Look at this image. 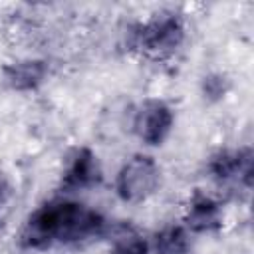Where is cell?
<instances>
[{"mask_svg":"<svg viewBox=\"0 0 254 254\" xmlns=\"http://www.w3.org/2000/svg\"><path fill=\"white\" fill-rule=\"evenodd\" d=\"M103 228V216L79 202H50L28 218L22 230V244L28 248H44L52 242H77L101 234Z\"/></svg>","mask_w":254,"mask_h":254,"instance_id":"obj_1","label":"cell"},{"mask_svg":"<svg viewBox=\"0 0 254 254\" xmlns=\"http://www.w3.org/2000/svg\"><path fill=\"white\" fill-rule=\"evenodd\" d=\"M183 38L185 26L177 14L155 16L153 20L137 24L131 30V44L155 58L171 56L183 44Z\"/></svg>","mask_w":254,"mask_h":254,"instance_id":"obj_2","label":"cell"},{"mask_svg":"<svg viewBox=\"0 0 254 254\" xmlns=\"http://www.w3.org/2000/svg\"><path fill=\"white\" fill-rule=\"evenodd\" d=\"M159 181V165L147 155H135L119 169L115 190L123 202H141L157 190Z\"/></svg>","mask_w":254,"mask_h":254,"instance_id":"obj_3","label":"cell"},{"mask_svg":"<svg viewBox=\"0 0 254 254\" xmlns=\"http://www.w3.org/2000/svg\"><path fill=\"white\" fill-rule=\"evenodd\" d=\"M173 109L161 99H149L137 113V133L147 145H161L173 129Z\"/></svg>","mask_w":254,"mask_h":254,"instance_id":"obj_4","label":"cell"},{"mask_svg":"<svg viewBox=\"0 0 254 254\" xmlns=\"http://www.w3.org/2000/svg\"><path fill=\"white\" fill-rule=\"evenodd\" d=\"M208 169L212 173L214 179L218 181H228V179H244L246 185H250V177H252V153L250 149H238V151H218L210 163Z\"/></svg>","mask_w":254,"mask_h":254,"instance_id":"obj_5","label":"cell"},{"mask_svg":"<svg viewBox=\"0 0 254 254\" xmlns=\"http://www.w3.org/2000/svg\"><path fill=\"white\" fill-rule=\"evenodd\" d=\"M50 65L46 60H20L4 67V81L16 91H32L48 77Z\"/></svg>","mask_w":254,"mask_h":254,"instance_id":"obj_6","label":"cell"},{"mask_svg":"<svg viewBox=\"0 0 254 254\" xmlns=\"http://www.w3.org/2000/svg\"><path fill=\"white\" fill-rule=\"evenodd\" d=\"M99 181V165H97V157L89 151V149H79L62 179V187L65 190H79V189H87L91 185H95Z\"/></svg>","mask_w":254,"mask_h":254,"instance_id":"obj_7","label":"cell"},{"mask_svg":"<svg viewBox=\"0 0 254 254\" xmlns=\"http://www.w3.org/2000/svg\"><path fill=\"white\" fill-rule=\"evenodd\" d=\"M187 226L194 232H208L222 224V208L220 204L206 194L196 192L187 210Z\"/></svg>","mask_w":254,"mask_h":254,"instance_id":"obj_8","label":"cell"},{"mask_svg":"<svg viewBox=\"0 0 254 254\" xmlns=\"http://www.w3.org/2000/svg\"><path fill=\"white\" fill-rule=\"evenodd\" d=\"M147 240L133 228H121L113 238L111 254H147Z\"/></svg>","mask_w":254,"mask_h":254,"instance_id":"obj_9","label":"cell"},{"mask_svg":"<svg viewBox=\"0 0 254 254\" xmlns=\"http://www.w3.org/2000/svg\"><path fill=\"white\" fill-rule=\"evenodd\" d=\"M187 234L181 226H169L157 236V254H185Z\"/></svg>","mask_w":254,"mask_h":254,"instance_id":"obj_10","label":"cell"},{"mask_svg":"<svg viewBox=\"0 0 254 254\" xmlns=\"http://www.w3.org/2000/svg\"><path fill=\"white\" fill-rule=\"evenodd\" d=\"M228 87H230V83L222 73H210L202 79V93L206 99H212V101L224 97Z\"/></svg>","mask_w":254,"mask_h":254,"instance_id":"obj_11","label":"cell"},{"mask_svg":"<svg viewBox=\"0 0 254 254\" xmlns=\"http://www.w3.org/2000/svg\"><path fill=\"white\" fill-rule=\"evenodd\" d=\"M6 194H8V185H6V179L0 175V206H2L4 200H6Z\"/></svg>","mask_w":254,"mask_h":254,"instance_id":"obj_12","label":"cell"}]
</instances>
